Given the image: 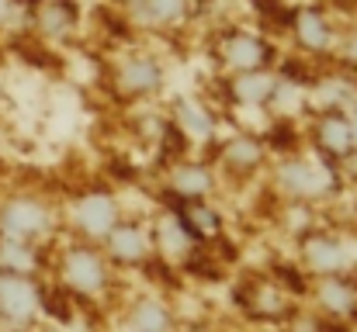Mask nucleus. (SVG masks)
Instances as JSON below:
<instances>
[{
  "label": "nucleus",
  "instance_id": "obj_8",
  "mask_svg": "<svg viewBox=\"0 0 357 332\" xmlns=\"http://www.w3.org/2000/svg\"><path fill=\"white\" fill-rule=\"evenodd\" d=\"M278 187H284L295 198H316L326 191V173L309 159H284L278 166Z\"/></svg>",
  "mask_w": 357,
  "mask_h": 332
},
{
  "label": "nucleus",
  "instance_id": "obj_11",
  "mask_svg": "<svg viewBox=\"0 0 357 332\" xmlns=\"http://www.w3.org/2000/svg\"><path fill=\"white\" fill-rule=\"evenodd\" d=\"M316 142L319 149L330 156V159H344L354 152L351 145V125H347V114L340 111H326L319 121H316Z\"/></svg>",
  "mask_w": 357,
  "mask_h": 332
},
{
  "label": "nucleus",
  "instance_id": "obj_16",
  "mask_svg": "<svg viewBox=\"0 0 357 332\" xmlns=\"http://www.w3.org/2000/svg\"><path fill=\"white\" fill-rule=\"evenodd\" d=\"M260 159H264V145H260L253 135H236V139H229L226 149H222V163H226L229 170H239V173L257 170Z\"/></svg>",
  "mask_w": 357,
  "mask_h": 332
},
{
  "label": "nucleus",
  "instance_id": "obj_17",
  "mask_svg": "<svg viewBox=\"0 0 357 332\" xmlns=\"http://www.w3.org/2000/svg\"><path fill=\"white\" fill-rule=\"evenodd\" d=\"M132 14L146 24H177L188 14V0H132Z\"/></svg>",
  "mask_w": 357,
  "mask_h": 332
},
{
  "label": "nucleus",
  "instance_id": "obj_21",
  "mask_svg": "<svg viewBox=\"0 0 357 332\" xmlns=\"http://www.w3.org/2000/svg\"><path fill=\"white\" fill-rule=\"evenodd\" d=\"M35 249H31V242H21V239H0V270H7V274H28L31 267H35Z\"/></svg>",
  "mask_w": 357,
  "mask_h": 332
},
{
  "label": "nucleus",
  "instance_id": "obj_20",
  "mask_svg": "<svg viewBox=\"0 0 357 332\" xmlns=\"http://www.w3.org/2000/svg\"><path fill=\"white\" fill-rule=\"evenodd\" d=\"M177 219L184 221V228L191 232V239L198 242V239H212V235H219L222 232V219H219V212L215 208H205V205H191L188 212H181Z\"/></svg>",
  "mask_w": 357,
  "mask_h": 332
},
{
  "label": "nucleus",
  "instance_id": "obj_12",
  "mask_svg": "<svg viewBox=\"0 0 357 332\" xmlns=\"http://www.w3.org/2000/svg\"><path fill=\"white\" fill-rule=\"evenodd\" d=\"M316 301H319V308L330 312V315H354L357 312V287L344 277V274L323 277L319 287H316Z\"/></svg>",
  "mask_w": 357,
  "mask_h": 332
},
{
  "label": "nucleus",
  "instance_id": "obj_13",
  "mask_svg": "<svg viewBox=\"0 0 357 332\" xmlns=\"http://www.w3.org/2000/svg\"><path fill=\"white\" fill-rule=\"evenodd\" d=\"M274 87H278V77H271L267 70H253V73H236L233 77V101L236 104H271L274 97Z\"/></svg>",
  "mask_w": 357,
  "mask_h": 332
},
{
  "label": "nucleus",
  "instance_id": "obj_5",
  "mask_svg": "<svg viewBox=\"0 0 357 332\" xmlns=\"http://www.w3.org/2000/svg\"><path fill=\"white\" fill-rule=\"evenodd\" d=\"M0 308L14 322H28L38 312V291L28 274H0Z\"/></svg>",
  "mask_w": 357,
  "mask_h": 332
},
{
  "label": "nucleus",
  "instance_id": "obj_4",
  "mask_svg": "<svg viewBox=\"0 0 357 332\" xmlns=\"http://www.w3.org/2000/svg\"><path fill=\"white\" fill-rule=\"evenodd\" d=\"M302 256H305V267L319 277H333V274H344L351 253L347 246L337 239V235H326V232H316V235H305L302 242Z\"/></svg>",
  "mask_w": 357,
  "mask_h": 332
},
{
  "label": "nucleus",
  "instance_id": "obj_10",
  "mask_svg": "<svg viewBox=\"0 0 357 332\" xmlns=\"http://www.w3.org/2000/svg\"><path fill=\"white\" fill-rule=\"evenodd\" d=\"M160 84H163V70H160V63L149 59V56H132L119 73V87L128 97L153 94V90H160Z\"/></svg>",
  "mask_w": 357,
  "mask_h": 332
},
{
  "label": "nucleus",
  "instance_id": "obj_6",
  "mask_svg": "<svg viewBox=\"0 0 357 332\" xmlns=\"http://www.w3.org/2000/svg\"><path fill=\"white\" fill-rule=\"evenodd\" d=\"M274 49L271 42H264L260 35H250V31H236L229 35L226 49H222V59L236 70V73H253V70H264L271 63Z\"/></svg>",
  "mask_w": 357,
  "mask_h": 332
},
{
  "label": "nucleus",
  "instance_id": "obj_14",
  "mask_svg": "<svg viewBox=\"0 0 357 332\" xmlns=\"http://www.w3.org/2000/svg\"><path fill=\"white\" fill-rule=\"evenodd\" d=\"M128 329L132 332H174V319L160 298H139L128 308Z\"/></svg>",
  "mask_w": 357,
  "mask_h": 332
},
{
  "label": "nucleus",
  "instance_id": "obj_19",
  "mask_svg": "<svg viewBox=\"0 0 357 332\" xmlns=\"http://www.w3.org/2000/svg\"><path fill=\"white\" fill-rule=\"evenodd\" d=\"M177 125H181V135H195V139L215 135L212 111H205L202 104H195V101H181L177 104Z\"/></svg>",
  "mask_w": 357,
  "mask_h": 332
},
{
  "label": "nucleus",
  "instance_id": "obj_9",
  "mask_svg": "<svg viewBox=\"0 0 357 332\" xmlns=\"http://www.w3.org/2000/svg\"><path fill=\"white\" fill-rule=\"evenodd\" d=\"M105 246H108V256H112L115 263H128V267L142 263V260L149 256V249H153V242L146 239V232H142L139 225H121V221L108 232Z\"/></svg>",
  "mask_w": 357,
  "mask_h": 332
},
{
  "label": "nucleus",
  "instance_id": "obj_1",
  "mask_svg": "<svg viewBox=\"0 0 357 332\" xmlns=\"http://www.w3.org/2000/svg\"><path fill=\"white\" fill-rule=\"evenodd\" d=\"M108 260L94 249V246H70L66 256H63V280L70 291L91 298V294H101L108 287Z\"/></svg>",
  "mask_w": 357,
  "mask_h": 332
},
{
  "label": "nucleus",
  "instance_id": "obj_15",
  "mask_svg": "<svg viewBox=\"0 0 357 332\" xmlns=\"http://www.w3.org/2000/svg\"><path fill=\"white\" fill-rule=\"evenodd\" d=\"M212 184H215V177H212V170L205 163H181L174 170V191L181 198H188V201L205 198L212 191Z\"/></svg>",
  "mask_w": 357,
  "mask_h": 332
},
{
  "label": "nucleus",
  "instance_id": "obj_23",
  "mask_svg": "<svg viewBox=\"0 0 357 332\" xmlns=\"http://www.w3.org/2000/svg\"><path fill=\"white\" fill-rule=\"evenodd\" d=\"M347 125H351V145L357 149V108H354V114H347Z\"/></svg>",
  "mask_w": 357,
  "mask_h": 332
},
{
  "label": "nucleus",
  "instance_id": "obj_3",
  "mask_svg": "<svg viewBox=\"0 0 357 332\" xmlns=\"http://www.w3.org/2000/svg\"><path fill=\"white\" fill-rule=\"evenodd\" d=\"M0 228L7 239H21L31 242L42 232H49V208L38 205L35 198H14L10 205H3L0 212Z\"/></svg>",
  "mask_w": 357,
  "mask_h": 332
},
{
  "label": "nucleus",
  "instance_id": "obj_2",
  "mask_svg": "<svg viewBox=\"0 0 357 332\" xmlns=\"http://www.w3.org/2000/svg\"><path fill=\"white\" fill-rule=\"evenodd\" d=\"M70 219H73V225H77L87 239H108V232L119 225V205H115L112 194L91 191V194L77 198Z\"/></svg>",
  "mask_w": 357,
  "mask_h": 332
},
{
  "label": "nucleus",
  "instance_id": "obj_18",
  "mask_svg": "<svg viewBox=\"0 0 357 332\" xmlns=\"http://www.w3.org/2000/svg\"><path fill=\"white\" fill-rule=\"evenodd\" d=\"M191 242H195L191 232L184 228V221L177 219V215L160 219V225H156V249L160 253H167V256H188Z\"/></svg>",
  "mask_w": 357,
  "mask_h": 332
},
{
  "label": "nucleus",
  "instance_id": "obj_22",
  "mask_svg": "<svg viewBox=\"0 0 357 332\" xmlns=\"http://www.w3.org/2000/svg\"><path fill=\"white\" fill-rule=\"evenodd\" d=\"M38 21H42V31H49V35H66V31H73V24H77V3H70V0H49V3L42 7Z\"/></svg>",
  "mask_w": 357,
  "mask_h": 332
},
{
  "label": "nucleus",
  "instance_id": "obj_7",
  "mask_svg": "<svg viewBox=\"0 0 357 332\" xmlns=\"http://www.w3.org/2000/svg\"><path fill=\"white\" fill-rule=\"evenodd\" d=\"M291 31H295V42L305 49V52H326L337 35H333V24L330 17L319 10V7H302L291 14Z\"/></svg>",
  "mask_w": 357,
  "mask_h": 332
}]
</instances>
